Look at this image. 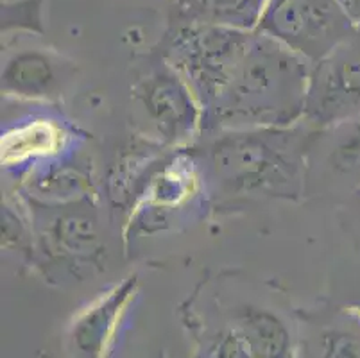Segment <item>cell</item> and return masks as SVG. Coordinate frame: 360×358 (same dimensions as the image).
<instances>
[{
  "label": "cell",
  "instance_id": "10",
  "mask_svg": "<svg viewBox=\"0 0 360 358\" xmlns=\"http://www.w3.org/2000/svg\"><path fill=\"white\" fill-rule=\"evenodd\" d=\"M237 330L244 335L255 358H292L290 331L267 308L244 307L237 314Z\"/></svg>",
  "mask_w": 360,
  "mask_h": 358
},
{
  "label": "cell",
  "instance_id": "3",
  "mask_svg": "<svg viewBox=\"0 0 360 358\" xmlns=\"http://www.w3.org/2000/svg\"><path fill=\"white\" fill-rule=\"evenodd\" d=\"M355 27L337 0H269L257 31L316 65Z\"/></svg>",
  "mask_w": 360,
  "mask_h": 358
},
{
  "label": "cell",
  "instance_id": "12",
  "mask_svg": "<svg viewBox=\"0 0 360 358\" xmlns=\"http://www.w3.org/2000/svg\"><path fill=\"white\" fill-rule=\"evenodd\" d=\"M333 133L326 163L337 176L360 174V117L330 127Z\"/></svg>",
  "mask_w": 360,
  "mask_h": 358
},
{
  "label": "cell",
  "instance_id": "15",
  "mask_svg": "<svg viewBox=\"0 0 360 358\" xmlns=\"http://www.w3.org/2000/svg\"><path fill=\"white\" fill-rule=\"evenodd\" d=\"M41 4H44V0H6L2 2V34H8L16 29L44 34Z\"/></svg>",
  "mask_w": 360,
  "mask_h": 358
},
{
  "label": "cell",
  "instance_id": "13",
  "mask_svg": "<svg viewBox=\"0 0 360 358\" xmlns=\"http://www.w3.org/2000/svg\"><path fill=\"white\" fill-rule=\"evenodd\" d=\"M84 179L86 177L79 170L60 165L41 170L32 179L31 185L38 192V196L67 201V199H74L75 196H83L84 188H86Z\"/></svg>",
  "mask_w": 360,
  "mask_h": 358
},
{
  "label": "cell",
  "instance_id": "5",
  "mask_svg": "<svg viewBox=\"0 0 360 358\" xmlns=\"http://www.w3.org/2000/svg\"><path fill=\"white\" fill-rule=\"evenodd\" d=\"M135 98L165 143L181 146L202 129V108L198 95L169 61L140 79Z\"/></svg>",
  "mask_w": 360,
  "mask_h": 358
},
{
  "label": "cell",
  "instance_id": "4",
  "mask_svg": "<svg viewBox=\"0 0 360 358\" xmlns=\"http://www.w3.org/2000/svg\"><path fill=\"white\" fill-rule=\"evenodd\" d=\"M360 117V25L323 61L312 65L303 122L326 131Z\"/></svg>",
  "mask_w": 360,
  "mask_h": 358
},
{
  "label": "cell",
  "instance_id": "18",
  "mask_svg": "<svg viewBox=\"0 0 360 358\" xmlns=\"http://www.w3.org/2000/svg\"><path fill=\"white\" fill-rule=\"evenodd\" d=\"M348 312H349V314H353V315H355L356 319L360 321V300H355V301H353V303L349 305Z\"/></svg>",
  "mask_w": 360,
  "mask_h": 358
},
{
  "label": "cell",
  "instance_id": "7",
  "mask_svg": "<svg viewBox=\"0 0 360 358\" xmlns=\"http://www.w3.org/2000/svg\"><path fill=\"white\" fill-rule=\"evenodd\" d=\"M44 238L47 251L75 262H91L101 249L96 215L84 210L65 208L44 229Z\"/></svg>",
  "mask_w": 360,
  "mask_h": 358
},
{
  "label": "cell",
  "instance_id": "8",
  "mask_svg": "<svg viewBox=\"0 0 360 358\" xmlns=\"http://www.w3.org/2000/svg\"><path fill=\"white\" fill-rule=\"evenodd\" d=\"M269 0H176L185 24L257 31Z\"/></svg>",
  "mask_w": 360,
  "mask_h": 358
},
{
  "label": "cell",
  "instance_id": "14",
  "mask_svg": "<svg viewBox=\"0 0 360 358\" xmlns=\"http://www.w3.org/2000/svg\"><path fill=\"white\" fill-rule=\"evenodd\" d=\"M312 350L316 358H360V321L356 319L352 326L321 330L312 343Z\"/></svg>",
  "mask_w": 360,
  "mask_h": 358
},
{
  "label": "cell",
  "instance_id": "11",
  "mask_svg": "<svg viewBox=\"0 0 360 358\" xmlns=\"http://www.w3.org/2000/svg\"><path fill=\"white\" fill-rule=\"evenodd\" d=\"M65 133L51 120H31L2 138V162L8 167L22 165L29 160L49 158L63 149Z\"/></svg>",
  "mask_w": 360,
  "mask_h": 358
},
{
  "label": "cell",
  "instance_id": "17",
  "mask_svg": "<svg viewBox=\"0 0 360 358\" xmlns=\"http://www.w3.org/2000/svg\"><path fill=\"white\" fill-rule=\"evenodd\" d=\"M342 11L355 25H360V0H337Z\"/></svg>",
  "mask_w": 360,
  "mask_h": 358
},
{
  "label": "cell",
  "instance_id": "16",
  "mask_svg": "<svg viewBox=\"0 0 360 358\" xmlns=\"http://www.w3.org/2000/svg\"><path fill=\"white\" fill-rule=\"evenodd\" d=\"M210 358H255L251 353V347L244 335L237 330H226L224 333L219 335V339L212 346Z\"/></svg>",
  "mask_w": 360,
  "mask_h": 358
},
{
  "label": "cell",
  "instance_id": "1",
  "mask_svg": "<svg viewBox=\"0 0 360 358\" xmlns=\"http://www.w3.org/2000/svg\"><path fill=\"white\" fill-rule=\"evenodd\" d=\"M312 63L253 31L235 67L202 106V129L290 127L303 122Z\"/></svg>",
  "mask_w": 360,
  "mask_h": 358
},
{
  "label": "cell",
  "instance_id": "2",
  "mask_svg": "<svg viewBox=\"0 0 360 358\" xmlns=\"http://www.w3.org/2000/svg\"><path fill=\"white\" fill-rule=\"evenodd\" d=\"M321 131L300 122L290 127L221 131L208 147V174L230 199H297Z\"/></svg>",
  "mask_w": 360,
  "mask_h": 358
},
{
  "label": "cell",
  "instance_id": "9",
  "mask_svg": "<svg viewBox=\"0 0 360 358\" xmlns=\"http://www.w3.org/2000/svg\"><path fill=\"white\" fill-rule=\"evenodd\" d=\"M133 294L131 283H124L108 294L101 303L91 307L74 330L75 346L88 357H99L111 335L115 333L124 308Z\"/></svg>",
  "mask_w": 360,
  "mask_h": 358
},
{
  "label": "cell",
  "instance_id": "6",
  "mask_svg": "<svg viewBox=\"0 0 360 358\" xmlns=\"http://www.w3.org/2000/svg\"><path fill=\"white\" fill-rule=\"evenodd\" d=\"M60 59L41 49H22L2 68V90L24 98H47L60 88Z\"/></svg>",
  "mask_w": 360,
  "mask_h": 358
}]
</instances>
